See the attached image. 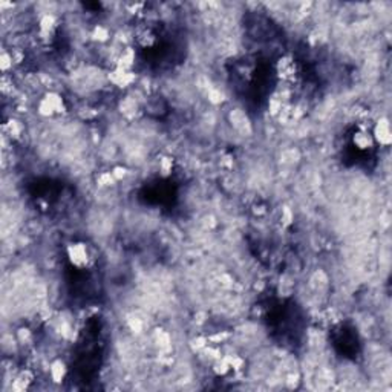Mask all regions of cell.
<instances>
[{
	"mask_svg": "<svg viewBox=\"0 0 392 392\" xmlns=\"http://www.w3.org/2000/svg\"><path fill=\"white\" fill-rule=\"evenodd\" d=\"M66 254H68L70 265L78 270H83L89 265L90 256H89V250L86 247V244H82V242L69 244L66 248Z\"/></svg>",
	"mask_w": 392,
	"mask_h": 392,
	"instance_id": "cell-1",
	"label": "cell"
},
{
	"mask_svg": "<svg viewBox=\"0 0 392 392\" xmlns=\"http://www.w3.org/2000/svg\"><path fill=\"white\" fill-rule=\"evenodd\" d=\"M64 102L62 95L56 94V92H49L46 94L40 103H38V114L43 116H51L56 114H62L64 110Z\"/></svg>",
	"mask_w": 392,
	"mask_h": 392,
	"instance_id": "cell-2",
	"label": "cell"
},
{
	"mask_svg": "<svg viewBox=\"0 0 392 392\" xmlns=\"http://www.w3.org/2000/svg\"><path fill=\"white\" fill-rule=\"evenodd\" d=\"M276 74L282 82H292L299 74V66L291 56H282L276 62Z\"/></svg>",
	"mask_w": 392,
	"mask_h": 392,
	"instance_id": "cell-3",
	"label": "cell"
},
{
	"mask_svg": "<svg viewBox=\"0 0 392 392\" xmlns=\"http://www.w3.org/2000/svg\"><path fill=\"white\" fill-rule=\"evenodd\" d=\"M372 134V138L377 144L383 146V147H388L390 142H392V132H390V122L388 118H380L376 126H374V130L371 132Z\"/></svg>",
	"mask_w": 392,
	"mask_h": 392,
	"instance_id": "cell-4",
	"label": "cell"
},
{
	"mask_svg": "<svg viewBox=\"0 0 392 392\" xmlns=\"http://www.w3.org/2000/svg\"><path fill=\"white\" fill-rule=\"evenodd\" d=\"M108 78L109 82L120 88V89H124V88H129L130 84H134L135 82V74L132 70H122V69H118V68H114L109 74H108Z\"/></svg>",
	"mask_w": 392,
	"mask_h": 392,
	"instance_id": "cell-5",
	"label": "cell"
},
{
	"mask_svg": "<svg viewBox=\"0 0 392 392\" xmlns=\"http://www.w3.org/2000/svg\"><path fill=\"white\" fill-rule=\"evenodd\" d=\"M57 30V18L52 14H44L38 20V34L43 40L51 38V36Z\"/></svg>",
	"mask_w": 392,
	"mask_h": 392,
	"instance_id": "cell-6",
	"label": "cell"
},
{
	"mask_svg": "<svg viewBox=\"0 0 392 392\" xmlns=\"http://www.w3.org/2000/svg\"><path fill=\"white\" fill-rule=\"evenodd\" d=\"M352 144L357 147L358 150H370L374 147L376 141L372 138V134L366 129H360L352 135Z\"/></svg>",
	"mask_w": 392,
	"mask_h": 392,
	"instance_id": "cell-7",
	"label": "cell"
},
{
	"mask_svg": "<svg viewBox=\"0 0 392 392\" xmlns=\"http://www.w3.org/2000/svg\"><path fill=\"white\" fill-rule=\"evenodd\" d=\"M135 58H136L135 49L134 48H124L116 58L115 68L122 69V70H132V68L135 64Z\"/></svg>",
	"mask_w": 392,
	"mask_h": 392,
	"instance_id": "cell-8",
	"label": "cell"
},
{
	"mask_svg": "<svg viewBox=\"0 0 392 392\" xmlns=\"http://www.w3.org/2000/svg\"><path fill=\"white\" fill-rule=\"evenodd\" d=\"M135 38H136V43L138 46L141 48H152L155 43H156V34L152 31V28L149 26H144V28H140L136 32H135Z\"/></svg>",
	"mask_w": 392,
	"mask_h": 392,
	"instance_id": "cell-9",
	"label": "cell"
},
{
	"mask_svg": "<svg viewBox=\"0 0 392 392\" xmlns=\"http://www.w3.org/2000/svg\"><path fill=\"white\" fill-rule=\"evenodd\" d=\"M68 368L64 364V362L62 360H56L51 363V368H49V374H51V378L54 383H62L66 377Z\"/></svg>",
	"mask_w": 392,
	"mask_h": 392,
	"instance_id": "cell-10",
	"label": "cell"
},
{
	"mask_svg": "<svg viewBox=\"0 0 392 392\" xmlns=\"http://www.w3.org/2000/svg\"><path fill=\"white\" fill-rule=\"evenodd\" d=\"M32 382V374L30 371H23L18 374V377L12 382V389L16 392H23V390H26L30 388Z\"/></svg>",
	"mask_w": 392,
	"mask_h": 392,
	"instance_id": "cell-11",
	"label": "cell"
},
{
	"mask_svg": "<svg viewBox=\"0 0 392 392\" xmlns=\"http://www.w3.org/2000/svg\"><path fill=\"white\" fill-rule=\"evenodd\" d=\"M213 372H214L218 377H224V376H227L228 372H232V368H230V364H228V362H227L226 357H219V358L214 360V363H213Z\"/></svg>",
	"mask_w": 392,
	"mask_h": 392,
	"instance_id": "cell-12",
	"label": "cell"
},
{
	"mask_svg": "<svg viewBox=\"0 0 392 392\" xmlns=\"http://www.w3.org/2000/svg\"><path fill=\"white\" fill-rule=\"evenodd\" d=\"M120 109H121V112L124 114L126 116L132 118V116H135V114H136V110H138V104H136L135 100H132V98L128 96L126 100H122V102H121Z\"/></svg>",
	"mask_w": 392,
	"mask_h": 392,
	"instance_id": "cell-13",
	"label": "cell"
},
{
	"mask_svg": "<svg viewBox=\"0 0 392 392\" xmlns=\"http://www.w3.org/2000/svg\"><path fill=\"white\" fill-rule=\"evenodd\" d=\"M172 170H174V160L170 156H162L160 160V172L162 176H168L172 174Z\"/></svg>",
	"mask_w": 392,
	"mask_h": 392,
	"instance_id": "cell-14",
	"label": "cell"
},
{
	"mask_svg": "<svg viewBox=\"0 0 392 392\" xmlns=\"http://www.w3.org/2000/svg\"><path fill=\"white\" fill-rule=\"evenodd\" d=\"M109 37H110V34H109V30H108V28H104V26H102V24H96V26L94 28V31H92V38H94V40H98V42H106Z\"/></svg>",
	"mask_w": 392,
	"mask_h": 392,
	"instance_id": "cell-15",
	"label": "cell"
},
{
	"mask_svg": "<svg viewBox=\"0 0 392 392\" xmlns=\"http://www.w3.org/2000/svg\"><path fill=\"white\" fill-rule=\"evenodd\" d=\"M5 129L8 130V134L11 135V136H14V138H18L20 136V134H22V130H23V128H22V124L18 121H16V120H11L8 124L5 126Z\"/></svg>",
	"mask_w": 392,
	"mask_h": 392,
	"instance_id": "cell-16",
	"label": "cell"
},
{
	"mask_svg": "<svg viewBox=\"0 0 392 392\" xmlns=\"http://www.w3.org/2000/svg\"><path fill=\"white\" fill-rule=\"evenodd\" d=\"M96 181H98V184L103 186V187H109V186H114L116 182V180L112 175V172H104V174H102L100 176H98Z\"/></svg>",
	"mask_w": 392,
	"mask_h": 392,
	"instance_id": "cell-17",
	"label": "cell"
},
{
	"mask_svg": "<svg viewBox=\"0 0 392 392\" xmlns=\"http://www.w3.org/2000/svg\"><path fill=\"white\" fill-rule=\"evenodd\" d=\"M12 64H14V58H12V56L8 54V52H4L2 57H0V68H2V70H4V72L10 70V69L12 68Z\"/></svg>",
	"mask_w": 392,
	"mask_h": 392,
	"instance_id": "cell-18",
	"label": "cell"
},
{
	"mask_svg": "<svg viewBox=\"0 0 392 392\" xmlns=\"http://www.w3.org/2000/svg\"><path fill=\"white\" fill-rule=\"evenodd\" d=\"M230 368H232V371H239L242 370V366H244V360L238 356H226Z\"/></svg>",
	"mask_w": 392,
	"mask_h": 392,
	"instance_id": "cell-19",
	"label": "cell"
},
{
	"mask_svg": "<svg viewBox=\"0 0 392 392\" xmlns=\"http://www.w3.org/2000/svg\"><path fill=\"white\" fill-rule=\"evenodd\" d=\"M112 175H114V178H115L116 181H122V180L128 176V168L118 166V167H115V168L112 170Z\"/></svg>",
	"mask_w": 392,
	"mask_h": 392,
	"instance_id": "cell-20",
	"label": "cell"
}]
</instances>
